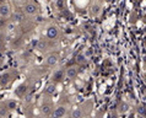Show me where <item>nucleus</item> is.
Listing matches in <instances>:
<instances>
[{
    "instance_id": "nucleus-1",
    "label": "nucleus",
    "mask_w": 146,
    "mask_h": 118,
    "mask_svg": "<svg viewBox=\"0 0 146 118\" xmlns=\"http://www.w3.org/2000/svg\"><path fill=\"white\" fill-rule=\"evenodd\" d=\"M38 6H37V4H36L35 1H32V0H27V1L23 4V6H22V11L25 13L26 15L28 16H33L38 13Z\"/></svg>"
},
{
    "instance_id": "nucleus-2",
    "label": "nucleus",
    "mask_w": 146,
    "mask_h": 118,
    "mask_svg": "<svg viewBox=\"0 0 146 118\" xmlns=\"http://www.w3.org/2000/svg\"><path fill=\"white\" fill-rule=\"evenodd\" d=\"M11 20L15 23H22L26 21V14L23 13L22 10H15L13 14H11Z\"/></svg>"
},
{
    "instance_id": "nucleus-3",
    "label": "nucleus",
    "mask_w": 146,
    "mask_h": 118,
    "mask_svg": "<svg viewBox=\"0 0 146 118\" xmlns=\"http://www.w3.org/2000/svg\"><path fill=\"white\" fill-rule=\"evenodd\" d=\"M46 36H47L48 39L55 41L56 38H58V36H59V28L55 27V26H49V27H47Z\"/></svg>"
},
{
    "instance_id": "nucleus-4",
    "label": "nucleus",
    "mask_w": 146,
    "mask_h": 118,
    "mask_svg": "<svg viewBox=\"0 0 146 118\" xmlns=\"http://www.w3.org/2000/svg\"><path fill=\"white\" fill-rule=\"evenodd\" d=\"M64 76H65V71L63 69H58V70L54 71V74L52 75V81L54 84H58V83H62L64 80Z\"/></svg>"
},
{
    "instance_id": "nucleus-5",
    "label": "nucleus",
    "mask_w": 146,
    "mask_h": 118,
    "mask_svg": "<svg viewBox=\"0 0 146 118\" xmlns=\"http://www.w3.org/2000/svg\"><path fill=\"white\" fill-rule=\"evenodd\" d=\"M66 113V108L64 107V106H59V107H56L53 109V112H52V118H63L65 116Z\"/></svg>"
},
{
    "instance_id": "nucleus-6",
    "label": "nucleus",
    "mask_w": 146,
    "mask_h": 118,
    "mask_svg": "<svg viewBox=\"0 0 146 118\" xmlns=\"http://www.w3.org/2000/svg\"><path fill=\"white\" fill-rule=\"evenodd\" d=\"M11 14V6L9 4L4 3V4H0V16L1 17H7Z\"/></svg>"
},
{
    "instance_id": "nucleus-7",
    "label": "nucleus",
    "mask_w": 146,
    "mask_h": 118,
    "mask_svg": "<svg viewBox=\"0 0 146 118\" xmlns=\"http://www.w3.org/2000/svg\"><path fill=\"white\" fill-rule=\"evenodd\" d=\"M55 91H56V84H54V83L48 84L47 86L44 87V90H43L44 95H47V96H52Z\"/></svg>"
},
{
    "instance_id": "nucleus-8",
    "label": "nucleus",
    "mask_w": 146,
    "mask_h": 118,
    "mask_svg": "<svg viewBox=\"0 0 146 118\" xmlns=\"http://www.w3.org/2000/svg\"><path fill=\"white\" fill-rule=\"evenodd\" d=\"M58 60H59L58 55H56V54H50V55H48L47 59H46V65H48V67H54L55 64L58 63Z\"/></svg>"
},
{
    "instance_id": "nucleus-9",
    "label": "nucleus",
    "mask_w": 146,
    "mask_h": 118,
    "mask_svg": "<svg viewBox=\"0 0 146 118\" xmlns=\"http://www.w3.org/2000/svg\"><path fill=\"white\" fill-rule=\"evenodd\" d=\"M27 85L26 84H21V85H19L15 89V95L16 96H19V97H22L25 93L27 92Z\"/></svg>"
},
{
    "instance_id": "nucleus-10",
    "label": "nucleus",
    "mask_w": 146,
    "mask_h": 118,
    "mask_svg": "<svg viewBox=\"0 0 146 118\" xmlns=\"http://www.w3.org/2000/svg\"><path fill=\"white\" fill-rule=\"evenodd\" d=\"M10 80H11L10 73H3V74L0 75V85H1V86H6V85L10 83Z\"/></svg>"
},
{
    "instance_id": "nucleus-11",
    "label": "nucleus",
    "mask_w": 146,
    "mask_h": 118,
    "mask_svg": "<svg viewBox=\"0 0 146 118\" xmlns=\"http://www.w3.org/2000/svg\"><path fill=\"white\" fill-rule=\"evenodd\" d=\"M40 112H42V115L43 116H50L52 115V112H53V108H52V106L50 105H48V103H43L42 106H40Z\"/></svg>"
},
{
    "instance_id": "nucleus-12",
    "label": "nucleus",
    "mask_w": 146,
    "mask_h": 118,
    "mask_svg": "<svg viewBox=\"0 0 146 118\" xmlns=\"http://www.w3.org/2000/svg\"><path fill=\"white\" fill-rule=\"evenodd\" d=\"M78 74H79V70L74 67L68 68V70L65 71V75L68 76V79H75L76 76H78Z\"/></svg>"
},
{
    "instance_id": "nucleus-13",
    "label": "nucleus",
    "mask_w": 146,
    "mask_h": 118,
    "mask_svg": "<svg viewBox=\"0 0 146 118\" xmlns=\"http://www.w3.org/2000/svg\"><path fill=\"white\" fill-rule=\"evenodd\" d=\"M48 48V43L46 42L44 39H38V43H37V47H36V49H38L40 52H44L47 51Z\"/></svg>"
},
{
    "instance_id": "nucleus-14",
    "label": "nucleus",
    "mask_w": 146,
    "mask_h": 118,
    "mask_svg": "<svg viewBox=\"0 0 146 118\" xmlns=\"http://www.w3.org/2000/svg\"><path fill=\"white\" fill-rule=\"evenodd\" d=\"M84 111L81 108H74L71 112V118H82Z\"/></svg>"
},
{
    "instance_id": "nucleus-15",
    "label": "nucleus",
    "mask_w": 146,
    "mask_h": 118,
    "mask_svg": "<svg viewBox=\"0 0 146 118\" xmlns=\"http://www.w3.org/2000/svg\"><path fill=\"white\" fill-rule=\"evenodd\" d=\"M16 107H17V102L15 100H9L6 102V109H9V111H14Z\"/></svg>"
},
{
    "instance_id": "nucleus-16",
    "label": "nucleus",
    "mask_w": 146,
    "mask_h": 118,
    "mask_svg": "<svg viewBox=\"0 0 146 118\" xmlns=\"http://www.w3.org/2000/svg\"><path fill=\"white\" fill-rule=\"evenodd\" d=\"M75 63H76V64H85V63H86V55L79 54V55L75 58Z\"/></svg>"
},
{
    "instance_id": "nucleus-17",
    "label": "nucleus",
    "mask_w": 146,
    "mask_h": 118,
    "mask_svg": "<svg viewBox=\"0 0 146 118\" xmlns=\"http://www.w3.org/2000/svg\"><path fill=\"white\" fill-rule=\"evenodd\" d=\"M129 111V105L127 102H121L119 105V113H125Z\"/></svg>"
},
{
    "instance_id": "nucleus-18",
    "label": "nucleus",
    "mask_w": 146,
    "mask_h": 118,
    "mask_svg": "<svg viewBox=\"0 0 146 118\" xmlns=\"http://www.w3.org/2000/svg\"><path fill=\"white\" fill-rule=\"evenodd\" d=\"M55 6L58 10H63L64 6H65V3H64V0H56L55 1Z\"/></svg>"
},
{
    "instance_id": "nucleus-19",
    "label": "nucleus",
    "mask_w": 146,
    "mask_h": 118,
    "mask_svg": "<svg viewBox=\"0 0 146 118\" xmlns=\"http://www.w3.org/2000/svg\"><path fill=\"white\" fill-rule=\"evenodd\" d=\"M136 111H137V113H139V115H141V116H146V108L144 107V106H139Z\"/></svg>"
},
{
    "instance_id": "nucleus-20",
    "label": "nucleus",
    "mask_w": 146,
    "mask_h": 118,
    "mask_svg": "<svg viewBox=\"0 0 146 118\" xmlns=\"http://www.w3.org/2000/svg\"><path fill=\"white\" fill-rule=\"evenodd\" d=\"M6 26V20H5V17H1L0 16V28H4Z\"/></svg>"
},
{
    "instance_id": "nucleus-21",
    "label": "nucleus",
    "mask_w": 146,
    "mask_h": 118,
    "mask_svg": "<svg viewBox=\"0 0 146 118\" xmlns=\"http://www.w3.org/2000/svg\"><path fill=\"white\" fill-rule=\"evenodd\" d=\"M21 44H22V38H16L15 41H14V46L15 47H20V46H21Z\"/></svg>"
},
{
    "instance_id": "nucleus-22",
    "label": "nucleus",
    "mask_w": 146,
    "mask_h": 118,
    "mask_svg": "<svg viewBox=\"0 0 146 118\" xmlns=\"http://www.w3.org/2000/svg\"><path fill=\"white\" fill-rule=\"evenodd\" d=\"M100 10H101V6H100V5H95V6L92 7V13H93V14H98Z\"/></svg>"
},
{
    "instance_id": "nucleus-23",
    "label": "nucleus",
    "mask_w": 146,
    "mask_h": 118,
    "mask_svg": "<svg viewBox=\"0 0 146 118\" xmlns=\"http://www.w3.org/2000/svg\"><path fill=\"white\" fill-rule=\"evenodd\" d=\"M37 43H38V39H33V41H32V47L36 48V47H37Z\"/></svg>"
},
{
    "instance_id": "nucleus-24",
    "label": "nucleus",
    "mask_w": 146,
    "mask_h": 118,
    "mask_svg": "<svg viewBox=\"0 0 146 118\" xmlns=\"http://www.w3.org/2000/svg\"><path fill=\"white\" fill-rule=\"evenodd\" d=\"M91 54H92V51L90 49V51H87V52H86V54H85V55L87 57V55H91Z\"/></svg>"
},
{
    "instance_id": "nucleus-25",
    "label": "nucleus",
    "mask_w": 146,
    "mask_h": 118,
    "mask_svg": "<svg viewBox=\"0 0 146 118\" xmlns=\"http://www.w3.org/2000/svg\"><path fill=\"white\" fill-rule=\"evenodd\" d=\"M37 21H39V22H42V21H43V17H42V16H39V17L37 16Z\"/></svg>"
},
{
    "instance_id": "nucleus-26",
    "label": "nucleus",
    "mask_w": 146,
    "mask_h": 118,
    "mask_svg": "<svg viewBox=\"0 0 146 118\" xmlns=\"http://www.w3.org/2000/svg\"><path fill=\"white\" fill-rule=\"evenodd\" d=\"M111 118H118V115H117V113H113V115L111 116Z\"/></svg>"
},
{
    "instance_id": "nucleus-27",
    "label": "nucleus",
    "mask_w": 146,
    "mask_h": 118,
    "mask_svg": "<svg viewBox=\"0 0 146 118\" xmlns=\"http://www.w3.org/2000/svg\"><path fill=\"white\" fill-rule=\"evenodd\" d=\"M3 38H4V37H3V35L0 33V42H3Z\"/></svg>"
},
{
    "instance_id": "nucleus-28",
    "label": "nucleus",
    "mask_w": 146,
    "mask_h": 118,
    "mask_svg": "<svg viewBox=\"0 0 146 118\" xmlns=\"http://www.w3.org/2000/svg\"><path fill=\"white\" fill-rule=\"evenodd\" d=\"M5 3V0H0V4H4Z\"/></svg>"
}]
</instances>
